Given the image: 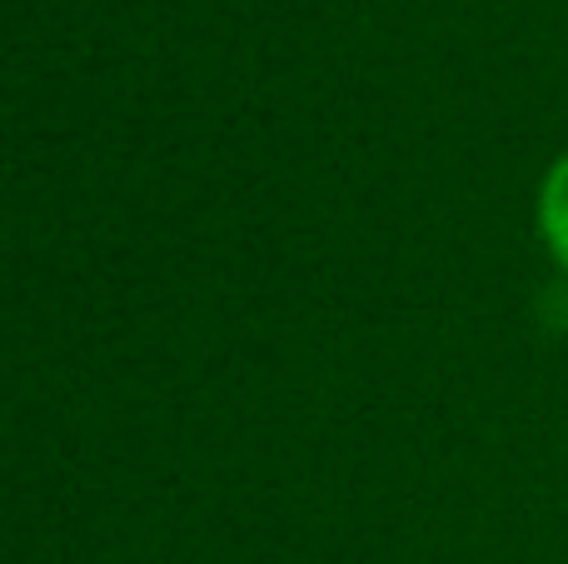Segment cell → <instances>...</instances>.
<instances>
[{
	"label": "cell",
	"mask_w": 568,
	"mask_h": 564,
	"mask_svg": "<svg viewBox=\"0 0 568 564\" xmlns=\"http://www.w3.org/2000/svg\"><path fill=\"white\" fill-rule=\"evenodd\" d=\"M539 220H544V235H549V245H554V255H559V265L568 270V155L549 170V180H544Z\"/></svg>",
	"instance_id": "6da1fadb"
}]
</instances>
